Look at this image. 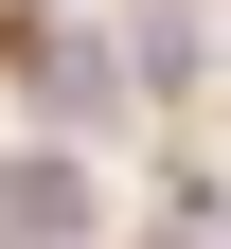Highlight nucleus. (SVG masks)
Returning <instances> with one entry per match:
<instances>
[{
  "mask_svg": "<svg viewBox=\"0 0 231 249\" xmlns=\"http://www.w3.org/2000/svg\"><path fill=\"white\" fill-rule=\"evenodd\" d=\"M213 53H231V18H213Z\"/></svg>",
  "mask_w": 231,
  "mask_h": 249,
  "instance_id": "obj_3",
  "label": "nucleus"
},
{
  "mask_svg": "<svg viewBox=\"0 0 231 249\" xmlns=\"http://www.w3.org/2000/svg\"><path fill=\"white\" fill-rule=\"evenodd\" d=\"M107 231V196H89L71 142H36V160H0V249H89Z\"/></svg>",
  "mask_w": 231,
  "mask_h": 249,
  "instance_id": "obj_1",
  "label": "nucleus"
},
{
  "mask_svg": "<svg viewBox=\"0 0 231 249\" xmlns=\"http://www.w3.org/2000/svg\"><path fill=\"white\" fill-rule=\"evenodd\" d=\"M195 53H213L195 0H142V18H124V71H142V89H195Z\"/></svg>",
  "mask_w": 231,
  "mask_h": 249,
  "instance_id": "obj_2",
  "label": "nucleus"
}]
</instances>
